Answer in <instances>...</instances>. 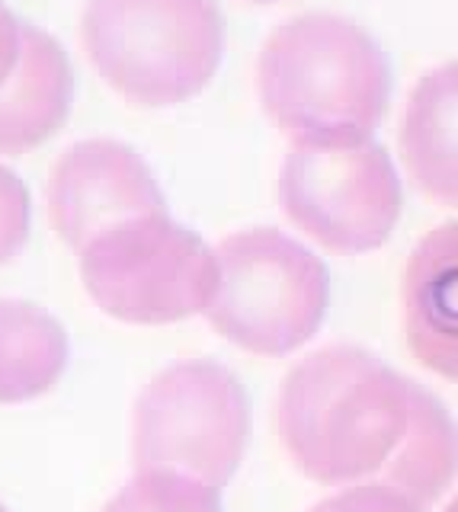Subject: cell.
I'll return each instance as SVG.
<instances>
[{
  "instance_id": "17",
  "label": "cell",
  "mask_w": 458,
  "mask_h": 512,
  "mask_svg": "<svg viewBox=\"0 0 458 512\" xmlns=\"http://www.w3.org/2000/svg\"><path fill=\"white\" fill-rule=\"evenodd\" d=\"M250 4H279V0H250Z\"/></svg>"
},
{
  "instance_id": "12",
  "label": "cell",
  "mask_w": 458,
  "mask_h": 512,
  "mask_svg": "<svg viewBox=\"0 0 458 512\" xmlns=\"http://www.w3.org/2000/svg\"><path fill=\"white\" fill-rule=\"evenodd\" d=\"M68 365V333L33 301L0 298V404L52 391Z\"/></svg>"
},
{
  "instance_id": "5",
  "label": "cell",
  "mask_w": 458,
  "mask_h": 512,
  "mask_svg": "<svg viewBox=\"0 0 458 512\" xmlns=\"http://www.w3.org/2000/svg\"><path fill=\"white\" fill-rule=\"evenodd\" d=\"M250 400L231 368L212 359L177 362L135 404L138 471H173L221 490L241 468Z\"/></svg>"
},
{
  "instance_id": "9",
  "label": "cell",
  "mask_w": 458,
  "mask_h": 512,
  "mask_svg": "<svg viewBox=\"0 0 458 512\" xmlns=\"http://www.w3.org/2000/svg\"><path fill=\"white\" fill-rule=\"evenodd\" d=\"M74 103L71 61L49 32L23 23L20 55L0 84V154H26L65 125Z\"/></svg>"
},
{
  "instance_id": "11",
  "label": "cell",
  "mask_w": 458,
  "mask_h": 512,
  "mask_svg": "<svg viewBox=\"0 0 458 512\" xmlns=\"http://www.w3.org/2000/svg\"><path fill=\"white\" fill-rule=\"evenodd\" d=\"M401 157L426 196L455 205V61L426 74L410 96Z\"/></svg>"
},
{
  "instance_id": "3",
  "label": "cell",
  "mask_w": 458,
  "mask_h": 512,
  "mask_svg": "<svg viewBox=\"0 0 458 512\" xmlns=\"http://www.w3.org/2000/svg\"><path fill=\"white\" fill-rule=\"evenodd\" d=\"M81 42L125 103L164 109L212 84L225 16L215 0H87Z\"/></svg>"
},
{
  "instance_id": "6",
  "label": "cell",
  "mask_w": 458,
  "mask_h": 512,
  "mask_svg": "<svg viewBox=\"0 0 458 512\" xmlns=\"http://www.w3.org/2000/svg\"><path fill=\"white\" fill-rule=\"evenodd\" d=\"M81 253V282L97 308L125 324H173L209 308L218 266L209 244L170 221L141 215L97 234Z\"/></svg>"
},
{
  "instance_id": "4",
  "label": "cell",
  "mask_w": 458,
  "mask_h": 512,
  "mask_svg": "<svg viewBox=\"0 0 458 512\" xmlns=\"http://www.w3.org/2000/svg\"><path fill=\"white\" fill-rule=\"evenodd\" d=\"M209 324L254 356H289L321 330L330 272L308 247L276 228L221 240Z\"/></svg>"
},
{
  "instance_id": "18",
  "label": "cell",
  "mask_w": 458,
  "mask_h": 512,
  "mask_svg": "<svg viewBox=\"0 0 458 512\" xmlns=\"http://www.w3.org/2000/svg\"><path fill=\"white\" fill-rule=\"evenodd\" d=\"M0 512H10V509H4V506H0Z\"/></svg>"
},
{
  "instance_id": "16",
  "label": "cell",
  "mask_w": 458,
  "mask_h": 512,
  "mask_svg": "<svg viewBox=\"0 0 458 512\" xmlns=\"http://www.w3.org/2000/svg\"><path fill=\"white\" fill-rule=\"evenodd\" d=\"M20 36H23V23L4 7V0H0V84H4V77L13 71V64H17Z\"/></svg>"
},
{
  "instance_id": "7",
  "label": "cell",
  "mask_w": 458,
  "mask_h": 512,
  "mask_svg": "<svg viewBox=\"0 0 458 512\" xmlns=\"http://www.w3.org/2000/svg\"><path fill=\"white\" fill-rule=\"evenodd\" d=\"M401 180L382 144H295L279 170V205L324 250H378L401 218Z\"/></svg>"
},
{
  "instance_id": "1",
  "label": "cell",
  "mask_w": 458,
  "mask_h": 512,
  "mask_svg": "<svg viewBox=\"0 0 458 512\" xmlns=\"http://www.w3.org/2000/svg\"><path fill=\"white\" fill-rule=\"evenodd\" d=\"M276 432L298 471L324 487H388L426 509L455 477L449 410L353 343L324 346L292 368Z\"/></svg>"
},
{
  "instance_id": "10",
  "label": "cell",
  "mask_w": 458,
  "mask_h": 512,
  "mask_svg": "<svg viewBox=\"0 0 458 512\" xmlns=\"http://www.w3.org/2000/svg\"><path fill=\"white\" fill-rule=\"evenodd\" d=\"M455 224L436 228L414 250L404 272V333L414 356L436 375L455 381Z\"/></svg>"
},
{
  "instance_id": "8",
  "label": "cell",
  "mask_w": 458,
  "mask_h": 512,
  "mask_svg": "<svg viewBox=\"0 0 458 512\" xmlns=\"http://www.w3.org/2000/svg\"><path fill=\"white\" fill-rule=\"evenodd\" d=\"M157 212H167L164 192L138 151L122 141H77L49 176V215L71 250L122 221Z\"/></svg>"
},
{
  "instance_id": "14",
  "label": "cell",
  "mask_w": 458,
  "mask_h": 512,
  "mask_svg": "<svg viewBox=\"0 0 458 512\" xmlns=\"http://www.w3.org/2000/svg\"><path fill=\"white\" fill-rule=\"evenodd\" d=\"M29 237V189L17 173L0 164V266L26 247Z\"/></svg>"
},
{
  "instance_id": "13",
  "label": "cell",
  "mask_w": 458,
  "mask_h": 512,
  "mask_svg": "<svg viewBox=\"0 0 458 512\" xmlns=\"http://www.w3.org/2000/svg\"><path fill=\"white\" fill-rule=\"evenodd\" d=\"M103 512H225L218 490L173 471L141 468Z\"/></svg>"
},
{
  "instance_id": "2",
  "label": "cell",
  "mask_w": 458,
  "mask_h": 512,
  "mask_svg": "<svg viewBox=\"0 0 458 512\" xmlns=\"http://www.w3.org/2000/svg\"><path fill=\"white\" fill-rule=\"evenodd\" d=\"M257 93L266 116L295 144H359L385 119L391 64L359 23L302 13L263 42Z\"/></svg>"
},
{
  "instance_id": "15",
  "label": "cell",
  "mask_w": 458,
  "mask_h": 512,
  "mask_svg": "<svg viewBox=\"0 0 458 512\" xmlns=\"http://www.w3.org/2000/svg\"><path fill=\"white\" fill-rule=\"evenodd\" d=\"M308 512H423L414 500L388 487H343Z\"/></svg>"
}]
</instances>
